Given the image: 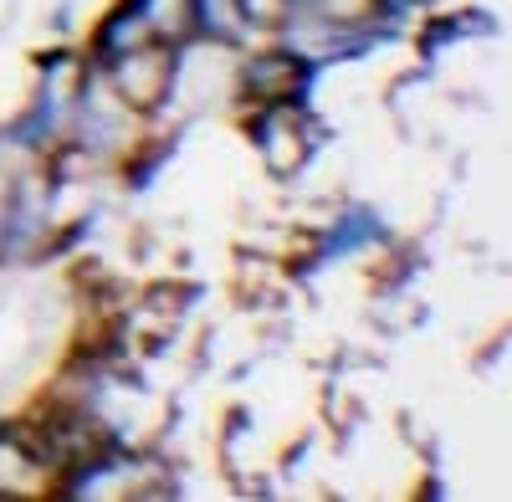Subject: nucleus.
<instances>
[{
    "label": "nucleus",
    "instance_id": "f257e3e1",
    "mask_svg": "<svg viewBox=\"0 0 512 502\" xmlns=\"http://www.w3.org/2000/svg\"><path fill=\"white\" fill-rule=\"evenodd\" d=\"M323 82V67L287 47V41L267 36V47H241L231 67V103L236 108H313V93Z\"/></svg>",
    "mask_w": 512,
    "mask_h": 502
},
{
    "label": "nucleus",
    "instance_id": "f03ea898",
    "mask_svg": "<svg viewBox=\"0 0 512 502\" xmlns=\"http://www.w3.org/2000/svg\"><path fill=\"white\" fill-rule=\"evenodd\" d=\"M241 134L251 139L262 170L287 185L318 159L323 144H333V123H323L318 108H241Z\"/></svg>",
    "mask_w": 512,
    "mask_h": 502
},
{
    "label": "nucleus",
    "instance_id": "7ed1b4c3",
    "mask_svg": "<svg viewBox=\"0 0 512 502\" xmlns=\"http://www.w3.org/2000/svg\"><path fill=\"white\" fill-rule=\"evenodd\" d=\"M103 72V82L113 88V98L139 113L144 123H159L175 108V82H180V47H164V41H144V47H128L108 62H93Z\"/></svg>",
    "mask_w": 512,
    "mask_h": 502
},
{
    "label": "nucleus",
    "instance_id": "20e7f679",
    "mask_svg": "<svg viewBox=\"0 0 512 502\" xmlns=\"http://www.w3.org/2000/svg\"><path fill=\"white\" fill-rule=\"evenodd\" d=\"M395 241H400V236H395V226L384 221L369 200H349V205H338V216L318 231L313 257H308V262H297L292 272H297V277H308V272H318V267H333V262L364 257V251H374V246H395Z\"/></svg>",
    "mask_w": 512,
    "mask_h": 502
},
{
    "label": "nucleus",
    "instance_id": "39448f33",
    "mask_svg": "<svg viewBox=\"0 0 512 502\" xmlns=\"http://www.w3.org/2000/svg\"><path fill=\"white\" fill-rule=\"evenodd\" d=\"M52 487H57V472L31 446V436L21 426H0V502L52 497Z\"/></svg>",
    "mask_w": 512,
    "mask_h": 502
},
{
    "label": "nucleus",
    "instance_id": "423d86ee",
    "mask_svg": "<svg viewBox=\"0 0 512 502\" xmlns=\"http://www.w3.org/2000/svg\"><path fill=\"white\" fill-rule=\"evenodd\" d=\"M62 123H67V103H62V88H52V82H36L31 103L0 129V144L26 154V159H41L57 139H62Z\"/></svg>",
    "mask_w": 512,
    "mask_h": 502
},
{
    "label": "nucleus",
    "instance_id": "0eeeda50",
    "mask_svg": "<svg viewBox=\"0 0 512 502\" xmlns=\"http://www.w3.org/2000/svg\"><path fill=\"white\" fill-rule=\"evenodd\" d=\"M144 41H154L149 36V16H144V0H113V6L93 21L82 57H88V62H108V57H118L128 47H144Z\"/></svg>",
    "mask_w": 512,
    "mask_h": 502
},
{
    "label": "nucleus",
    "instance_id": "6e6552de",
    "mask_svg": "<svg viewBox=\"0 0 512 502\" xmlns=\"http://www.w3.org/2000/svg\"><path fill=\"white\" fill-rule=\"evenodd\" d=\"M175 154H180V134H164V139L159 134H139L118 159V185L128 195H149L159 185V175L175 164Z\"/></svg>",
    "mask_w": 512,
    "mask_h": 502
},
{
    "label": "nucleus",
    "instance_id": "1a4fd4ad",
    "mask_svg": "<svg viewBox=\"0 0 512 502\" xmlns=\"http://www.w3.org/2000/svg\"><path fill=\"white\" fill-rule=\"evenodd\" d=\"M190 31H195V41H210V47H231V52L251 47L231 0H190Z\"/></svg>",
    "mask_w": 512,
    "mask_h": 502
},
{
    "label": "nucleus",
    "instance_id": "9d476101",
    "mask_svg": "<svg viewBox=\"0 0 512 502\" xmlns=\"http://www.w3.org/2000/svg\"><path fill=\"white\" fill-rule=\"evenodd\" d=\"M144 16H149V36L164 41V47H185V41H195L190 0H144Z\"/></svg>",
    "mask_w": 512,
    "mask_h": 502
},
{
    "label": "nucleus",
    "instance_id": "9b49d317",
    "mask_svg": "<svg viewBox=\"0 0 512 502\" xmlns=\"http://www.w3.org/2000/svg\"><path fill=\"white\" fill-rule=\"evenodd\" d=\"M246 36H277L292 21V0H231Z\"/></svg>",
    "mask_w": 512,
    "mask_h": 502
},
{
    "label": "nucleus",
    "instance_id": "f8f14e48",
    "mask_svg": "<svg viewBox=\"0 0 512 502\" xmlns=\"http://www.w3.org/2000/svg\"><path fill=\"white\" fill-rule=\"evenodd\" d=\"M77 57H82L77 41H52L47 52H31V72H36V82H52V88H62V77H72Z\"/></svg>",
    "mask_w": 512,
    "mask_h": 502
},
{
    "label": "nucleus",
    "instance_id": "ddd939ff",
    "mask_svg": "<svg viewBox=\"0 0 512 502\" xmlns=\"http://www.w3.org/2000/svg\"><path fill=\"white\" fill-rule=\"evenodd\" d=\"M451 16L461 26V41H497L502 36V16L487 11V6H456Z\"/></svg>",
    "mask_w": 512,
    "mask_h": 502
},
{
    "label": "nucleus",
    "instance_id": "4468645a",
    "mask_svg": "<svg viewBox=\"0 0 512 502\" xmlns=\"http://www.w3.org/2000/svg\"><path fill=\"white\" fill-rule=\"evenodd\" d=\"M93 231H98V216H82V221H67V231L41 251V257H67L72 246H82V241H93Z\"/></svg>",
    "mask_w": 512,
    "mask_h": 502
},
{
    "label": "nucleus",
    "instance_id": "2eb2a0df",
    "mask_svg": "<svg viewBox=\"0 0 512 502\" xmlns=\"http://www.w3.org/2000/svg\"><path fill=\"white\" fill-rule=\"evenodd\" d=\"M82 16V0H57V6H52V16H47V31H52V41H72L77 36V21Z\"/></svg>",
    "mask_w": 512,
    "mask_h": 502
},
{
    "label": "nucleus",
    "instance_id": "dca6fc26",
    "mask_svg": "<svg viewBox=\"0 0 512 502\" xmlns=\"http://www.w3.org/2000/svg\"><path fill=\"white\" fill-rule=\"evenodd\" d=\"M256 431V410L251 405H231L226 410V446H236L241 436H251Z\"/></svg>",
    "mask_w": 512,
    "mask_h": 502
},
{
    "label": "nucleus",
    "instance_id": "f3484780",
    "mask_svg": "<svg viewBox=\"0 0 512 502\" xmlns=\"http://www.w3.org/2000/svg\"><path fill=\"white\" fill-rule=\"evenodd\" d=\"M0 426H6V421H0Z\"/></svg>",
    "mask_w": 512,
    "mask_h": 502
}]
</instances>
